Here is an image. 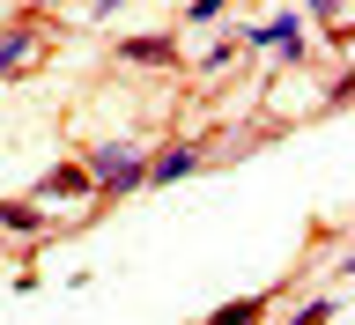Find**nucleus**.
Here are the masks:
<instances>
[{
    "label": "nucleus",
    "instance_id": "0eeeda50",
    "mask_svg": "<svg viewBox=\"0 0 355 325\" xmlns=\"http://www.w3.org/2000/svg\"><path fill=\"white\" fill-rule=\"evenodd\" d=\"M259 310H266V296H244V304H222V310H215L207 325H252Z\"/></svg>",
    "mask_w": 355,
    "mask_h": 325
},
{
    "label": "nucleus",
    "instance_id": "9d476101",
    "mask_svg": "<svg viewBox=\"0 0 355 325\" xmlns=\"http://www.w3.org/2000/svg\"><path fill=\"white\" fill-rule=\"evenodd\" d=\"M222 8H230V0H193L185 15H193V22H207V15H222Z\"/></svg>",
    "mask_w": 355,
    "mask_h": 325
},
{
    "label": "nucleus",
    "instance_id": "1a4fd4ad",
    "mask_svg": "<svg viewBox=\"0 0 355 325\" xmlns=\"http://www.w3.org/2000/svg\"><path fill=\"white\" fill-rule=\"evenodd\" d=\"M326 318H333V296H318V304H304V310H296L288 325H326Z\"/></svg>",
    "mask_w": 355,
    "mask_h": 325
},
{
    "label": "nucleus",
    "instance_id": "6e6552de",
    "mask_svg": "<svg viewBox=\"0 0 355 325\" xmlns=\"http://www.w3.org/2000/svg\"><path fill=\"white\" fill-rule=\"evenodd\" d=\"M126 60H171V37H133V44H119Z\"/></svg>",
    "mask_w": 355,
    "mask_h": 325
},
{
    "label": "nucleus",
    "instance_id": "f8f14e48",
    "mask_svg": "<svg viewBox=\"0 0 355 325\" xmlns=\"http://www.w3.org/2000/svg\"><path fill=\"white\" fill-rule=\"evenodd\" d=\"M30 8H52V0H30Z\"/></svg>",
    "mask_w": 355,
    "mask_h": 325
},
{
    "label": "nucleus",
    "instance_id": "39448f33",
    "mask_svg": "<svg viewBox=\"0 0 355 325\" xmlns=\"http://www.w3.org/2000/svg\"><path fill=\"white\" fill-rule=\"evenodd\" d=\"M193 170H200V148H171V155H155V163H148L141 185H178V177H193Z\"/></svg>",
    "mask_w": 355,
    "mask_h": 325
},
{
    "label": "nucleus",
    "instance_id": "f257e3e1",
    "mask_svg": "<svg viewBox=\"0 0 355 325\" xmlns=\"http://www.w3.org/2000/svg\"><path fill=\"white\" fill-rule=\"evenodd\" d=\"M82 170H89V185H96V193H133V185L148 177V155L133 148V141H96Z\"/></svg>",
    "mask_w": 355,
    "mask_h": 325
},
{
    "label": "nucleus",
    "instance_id": "20e7f679",
    "mask_svg": "<svg viewBox=\"0 0 355 325\" xmlns=\"http://www.w3.org/2000/svg\"><path fill=\"white\" fill-rule=\"evenodd\" d=\"M252 44H282V60H304V30H296V15H266V22H252Z\"/></svg>",
    "mask_w": 355,
    "mask_h": 325
},
{
    "label": "nucleus",
    "instance_id": "7ed1b4c3",
    "mask_svg": "<svg viewBox=\"0 0 355 325\" xmlns=\"http://www.w3.org/2000/svg\"><path fill=\"white\" fill-rule=\"evenodd\" d=\"M30 52H37V30H30V22H8V30H0V82H8V74H22V67H30Z\"/></svg>",
    "mask_w": 355,
    "mask_h": 325
},
{
    "label": "nucleus",
    "instance_id": "423d86ee",
    "mask_svg": "<svg viewBox=\"0 0 355 325\" xmlns=\"http://www.w3.org/2000/svg\"><path fill=\"white\" fill-rule=\"evenodd\" d=\"M0 229H15V237H37L44 215H37V207H22V200H0Z\"/></svg>",
    "mask_w": 355,
    "mask_h": 325
},
{
    "label": "nucleus",
    "instance_id": "f03ea898",
    "mask_svg": "<svg viewBox=\"0 0 355 325\" xmlns=\"http://www.w3.org/2000/svg\"><path fill=\"white\" fill-rule=\"evenodd\" d=\"M37 200H96V185H89L82 163H60V170L37 177Z\"/></svg>",
    "mask_w": 355,
    "mask_h": 325
},
{
    "label": "nucleus",
    "instance_id": "9b49d317",
    "mask_svg": "<svg viewBox=\"0 0 355 325\" xmlns=\"http://www.w3.org/2000/svg\"><path fill=\"white\" fill-rule=\"evenodd\" d=\"M304 8H318V15H340V0H304Z\"/></svg>",
    "mask_w": 355,
    "mask_h": 325
}]
</instances>
